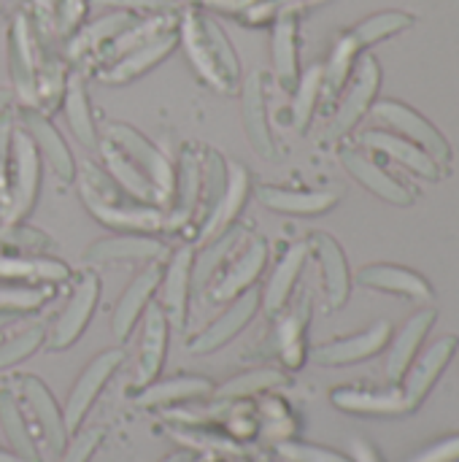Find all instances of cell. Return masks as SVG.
Wrapping results in <instances>:
<instances>
[{
    "instance_id": "bcb514c9",
    "label": "cell",
    "mask_w": 459,
    "mask_h": 462,
    "mask_svg": "<svg viewBox=\"0 0 459 462\" xmlns=\"http://www.w3.org/2000/svg\"><path fill=\"white\" fill-rule=\"evenodd\" d=\"M409 24H411V16H406V14H381V16H373V19L363 22L352 32V41L357 46H368V43H373V41H379L384 35H392V32L409 27Z\"/></svg>"
},
{
    "instance_id": "8fae6325",
    "label": "cell",
    "mask_w": 459,
    "mask_h": 462,
    "mask_svg": "<svg viewBox=\"0 0 459 462\" xmlns=\"http://www.w3.org/2000/svg\"><path fill=\"white\" fill-rule=\"evenodd\" d=\"M176 41H179L176 27H168V30L157 32L154 38H149L146 43H141V46H135L133 51H127L124 57H119L116 62H111V65L100 73V79L108 81V84H124V81H130V79L146 73V70H149L151 65H157L160 60H165V57L170 54V49L176 46Z\"/></svg>"
},
{
    "instance_id": "7dc6e473",
    "label": "cell",
    "mask_w": 459,
    "mask_h": 462,
    "mask_svg": "<svg viewBox=\"0 0 459 462\" xmlns=\"http://www.w3.org/2000/svg\"><path fill=\"white\" fill-rule=\"evenodd\" d=\"M0 244L5 246H14L19 252H41V249H49V236H43L41 230L35 227H27V225H3L0 227Z\"/></svg>"
},
{
    "instance_id": "9f6ffc18",
    "label": "cell",
    "mask_w": 459,
    "mask_h": 462,
    "mask_svg": "<svg viewBox=\"0 0 459 462\" xmlns=\"http://www.w3.org/2000/svg\"><path fill=\"white\" fill-rule=\"evenodd\" d=\"M414 462H459V436L436 444L433 449L422 452Z\"/></svg>"
},
{
    "instance_id": "1f68e13d",
    "label": "cell",
    "mask_w": 459,
    "mask_h": 462,
    "mask_svg": "<svg viewBox=\"0 0 459 462\" xmlns=\"http://www.w3.org/2000/svg\"><path fill=\"white\" fill-rule=\"evenodd\" d=\"M306 254H308V246L306 244H295L281 257L279 268L271 276V284L265 290V298H262L268 314H279L284 309V303H287V298H289V292H292V287H295V282H298V276H300V271L306 265Z\"/></svg>"
},
{
    "instance_id": "ee69618b",
    "label": "cell",
    "mask_w": 459,
    "mask_h": 462,
    "mask_svg": "<svg viewBox=\"0 0 459 462\" xmlns=\"http://www.w3.org/2000/svg\"><path fill=\"white\" fill-rule=\"evenodd\" d=\"M51 298V287H0V311L24 314L43 306Z\"/></svg>"
},
{
    "instance_id": "5bb4252c",
    "label": "cell",
    "mask_w": 459,
    "mask_h": 462,
    "mask_svg": "<svg viewBox=\"0 0 459 462\" xmlns=\"http://www.w3.org/2000/svg\"><path fill=\"white\" fill-rule=\"evenodd\" d=\"M22 122H24V133L32 138L35 149L46 157V162L51 165V171H54L62 181H70L73 173H76V165H73L70 149H68V143L62 141V135L57 133V127H54L41 111H35V108H24Z\"/></svg>"
},
{
    "instance_id": "74e56055",
    "label": "cell",
    "mask_w": 459,
    "mask_h": 462,
    "mask_svg": "<svg viewBox=\"0 0 459 462\" xmlns=\"http://www.w3.org/2000/svg\"><path fill=\"white\" fill-rule=\"evenodd\" d=\"M363 141H365L371 149L387 152L392 160H398V162L414 168L417 173H422V176H427V179H438V176H441V168L436 165L433 157H427L425 152H419L417 146H411V143H406V141H400V138H392V135H384V133H368Z\"/></svg>"
},
{
    "instance_id": "3957f363",
    "label": "cell",
    "mask_w": 459,
    "mask_h": 462,
    "mask_svg": "<svg viewBox=\"0 0 459 462\" xmlns=\"http://www.w3.org/2000/svg\"><path fill=\"white\" fill-rule=\"evenodd\" d=\"M106 135L108 141L160 189L162 200L168 203L170 195H173V181H176V173H173V165L170 160L157 149L151 146L138 130H133L130 125H122V122H111L106 125Z\"/></svg>"
},
{
    "instance_id": "f6af8a7d",
    "label": "cell",
    "mask_w": 459,
    "mask_h": 462,
    "mask_svg": "<svg viewBox=\"0 0 459 462\" xmlns=\"http://www.w3.org/2000/svg\"><path fill=\"white\" fill-rule=\"evenodd\" d=\"M43 338H46L43 325H32V328H27L24 333L14 336L11 341L0 344V368L16 365V363H22L24 357H30V355L43 344Z\"/></svg>"
},
{
    "instance_id": "91938a15",
    "label": "cell",
    "mask_w": 459,
    "mask_h": 462,
    "mask_svg": "<svg viewBox=\"0 0 459 462\" xmlns=\"http://www.w3.org/2000/svg\"><path fill=\"white\" fill-rule=\"evenodd\" d=\"M162 462H195V457H192V452H179V455H170V457H165Z\"/></svg>"
},
{
    "instance_id": "f546056e",
    "label": "cell",
    "mask_w": 459,
    "mask_h": 462,
    "mask_svg": "<svg viewBox=\"0 0 459 462\" xmlns=\"http://www.w3.org/2000/svg\"><path fill=\"white\" fill-rule=\"evenodd\" d=\"M308 314H311V300L303 298L276 328V346H279V355H281L284 365H289V368H300V363L306 357Z\"/></svg>"
},
{
    "instance_id": "7bdbcfd3",
    "label": "cell",
    "mask_w": 459,
    "mask_h": 462,
    "mask_svg": "<svg viewBox=\"0 0 459 462\" xmlns=\"http://www.w3.org/2000/svg\"><path fill=\"white\" fill-rule=\"evenodd\" d=\"M322 76H325L322 68H311V70L303 76V81H300V87H298V92H295L292 122H295L298 130H306L311 114H314V106H317V97H319V87H322Z\"/></svg>"
},
{
    "instance_id": "484cf974",
    "label": "cell",
    "mask_w": 459,
    "mask_h": 462,
    "mask_svg": "<svg viewBox=\"0 0 459 462\" xmlns=\"http://www.w3.org/2000/svg\"><path fill=\"white\" fill-rule=\"evenodd\" d=\"M103 157H106V165H108V176L130 195V198H135L138 203H146V206H154V203H165L162 200V195H160V189L111 143V141H106L103 143Z\"/></svg>"
},
{
    "instance_id": "e575fe53",
    "label": "cell",
    "mask_w": 459,
    "mask_h": 462,
    "mask_svg": "<svg viewBox=\"0 0 459 462\" xmlns=\"http://www.w3.org/2000/svg\"><path fill=\"white\" fill-rule=\"evenodd\" d=\"M260 200L284 214H322L335 206V195L330 192H292L279 187H260Z\"/></svg>"
},
{
    "instance_id": "2e32d148",
    "label": "cell",
    "mask_w": 459,
    "mask_h": 462,
    "mask_svg": "<svg viewBox=\"0 0 459 462\" xmlns=\"http://www.w3.org/2000/svg\"><path fill=\"white\" fill-rule=\"evenodd\" d=\"M457 344L459 341L454 336H446V338L436 341V344L419 357V363L414 365V371H411V376H409V382H406V393H403V398H406V403H409V411L417 409V406L425 401V395L430 393V387L436 384V379L441 376V371L446 368V363L454 357Z\"/></svg>"
},
{
    "instance_id": "f907efd6",
    "label": "cell",
    "mask_w": 459,
    "mask_h": 462,
    "mask_svg": "<svg viewBox=\"0 0 459 462\" xmlns=\"http://www.w3.org/2000/svg\"><path fill=\"white\" fill-rule=\"evenodd\" d=\"M11 138H14V119H11V111H5V114L0 116V211H3L5 203H8V187H11V179H8Z\"/></svg>"
},
{
    "instance_id": "6125c7cd",
    "label": "cell",
    "mask_w": 459,
    "mask_h": 462,
    "mask_svg": "<svg viewBox=\"0 0 459 462\" xmlns=\"http://www.w3.org/2000/svg\"><path fill=\"white\" fill-rule=\"evenodd\" d=\"M16 317H19V314H11V311H0V328H8V325H14V322H16Z\"/></svg>"
},
{
    "instance_id": "52a82bcc",
    "label": "cell",
    "mask_w": 459,
    "mask_h": 462,
    "mask_svg": "<svg viewBox=\"0 0 459 462\" xmlns=\"http://www.w3.org/2000/svg\"><path fill=\"white\" fill-rule=\"evenodd\" d=\"M122 360H124V352H122V349H108V352L97 355V357L84 368V374L78 376V382H76V387H73V393H70V398H68L65 414H62L65 430H68V433L78 430V425H81V420L87 417L89 406L95 403V398L100 395V390L106 387V382L114 376V371L122 365Z\"/></svg>"
},
{
    "instance_id": "ba28073f",
    "label": "cell",
    "mask_w": 459,
    "mask_h": 462,
    "mask_svg": "<svg viewBox=\"0 0 459 462\" xmlns=\"http://www.w3.org/2000/svg\"><path fill=\"white\" fill-rule=\"evenodd\" d=\"M81 200L100 225L122 233H149L165 227V214L146 203H106L84 187H81Z\"/></svg>"
},
{
    "instance_id": "ac0fdd59",
    "label": "cell",
    "mask_w": 459,
    "mask_h": 462,
    "mask_svg": "<svg viewBox=\"0 0 459 462\" xmlns=\"http://www.w3.org/2000/svg\"><path fill=\"white\" fill-rule=\"evenodd\" d=\"M265 260H268L265 241L252 238V241L246 244V249L230 263L227 273L216 282V287H214V300H233V298H238L243 290H249V287L257 282V276L262 273Z\"/></svg>"
},
{
    "instance_id": "11a10c76",
    "label": "cell",
    "mask_w": 459,
    "mask_h": 462,
    "mask_svg": "<svg viewBox=\"0 0 459 462\" xmlns=\"http://www.w3.org/2000/svg\"><path fill=\"white\" fill-rule=\"evenodd\" d=\"M97 5H119L122 11H170L179 0H95Z\"/></svg>"
},
{
    "instance_id": "4fadbf2b",
    "label": "cell",
    "mask_w": 459,
    "mask_h": 462,
    "mask_svg": "<svg viewBox=\"0 0 459 462\" xmlns=\"http://www.w3.org/2000/svg\"><path fill=\"white\" fill-rule=\"evenodd\" d=\"M162 282V268L160 265H149L143 273H138L133 279V284L124 290V295L119 298L116 303V311L111 317V330H114V338L116 341H127V336L133 333L138 317L143 314V309L149 306L154 290L160 287Z\"/></svg>"
},
{
    "instance_id": "681fc988",
    "label": "cell",
    "mask_w": 459,
    "mask_h": 462,
    "mask_svg": "<svg viewBox=\"0 0 459 462\" xmlns=\"http://www.w3.org/2000/svg\"><path fill=\"white\" fill-rule=\"evenodd\" d=\"M279 455L292 462H352L344 455H335L330 449L322 447H311V444H298V441H281L279 444Z\"/></svg>"
},
{
    "instance_id": "e7e4bbea",
    "label": "cell",
    "mask_w": 459,
    "mask_h": 462,
    "mask_svg": "<svg viewBox=\"0 0 459 462\" xmlns=\"http://www.w3.org/2000/svg\"><path fill=\"white\" fill-rule=\"evenodd\" d=\"M233 462H249L246 457H238V460H233Z\"/></svg>"
},
{
    "instance_id": "ab89813d",
    "label": "cell",
    "mask_w": 459,
    "mask_h": 462,
    "mask_svg": "<svg viewBox=\"0 0 459 462\" xmlns=\"http://www.w3.org/2000/svg\"><path fill=\"white\" fill-rule=\"evenodd\" d=\"M243 238V233L238 227H230L225 236H219L216 241L206 244V252L203 257L197 260V265H192V290H203L214 276L216 271L225 265V260L235 252L238 241Z\"/></svg>"
},
{
    "instance_id": "9a60e30c",
    "label": "cell",
    "mask_w": 459,
    "mask_h": 462,
    "mask_svg": "<svg viewBox=\"0 0 459 462\" xmlns=\"http://www.w3.org/2000/svg\"><path fill=\"white\" fill-rule=\"evenodd\" d=\"M192 265H195V249L181 246L165 271V314L168 322L181 330L187 325V306H189V292H192Z\"/></svg>"
},
{
    "instance_id": "603a6c76",
    "label": "cell",
    "mask_w": 459,
    "mask_h": 462,
    "mask_svg": "<svg viewBox=\"0 0 459 462\" xmlns=\"http://www.w3.org/2000/svg\"><path fill=\"white\" fill-rule=\"evenodd\" d=\"M360 282L365 287L406 295V298L419 300V303L433 300V290L422 276H417L411 271H403V268H395V265H371V268L360 271Z\"/></svg>"
},
{
    "instance_id": "6da1fadb",
    "label": "cell",
    "mask_w": 459,
    "mask_h": 462,
    "mask_svg": "<svg viewBox=\"0 0 459 462\" xmlns=\"http://www.w3.org/2000/svg\"><path fill=\"white\" fill-rule=\"evenodd\" d=\"M181 41L187 54L206 84L219 92H235L241 79L238 57L225 35V30L206 14L187 11L181 19Z\"/></svg>"
},
{
    "instance_id": "4dcf8cb0",
    "label": "cell",
    "mask_w": 459,
    "mask_h": 462,
    "mask_svg": "<svg viewBox=\"0 0 459 462\" xmlns=\"http://www.w3.org/2000/svg\"><path fill=\"white\" fill-rule=\"evenodd\" d=\"M341 160H344L346 171H349L354 179H360V184H365L368 189H373V192L381 195L384 200H392V203H400V206L411 203L409 189H406L403 184H398L395 179H390V176H387L376 162H371L368 157L354 154V152H344Z\"/></svg>"
},
{
    "instance_id": "e0dca14e",
    "label": "cell",
    "mask_w": 459,
    "mask_h": 462,
    "mask_svg": "<svg viewBox=\"0 0 459 462\" xmlns=\"http://www.w3.org/2000/svg\"><path fill=\"white\" fill-rule=\"evenodd\" d=\"M165 254V244L143 236V233H124L116 238H103L84 252L87 263H119V260H157Z\"/></svg>"
},
{
    "instance_id": "d4e9b609",
    "label": "cell",
    "mask_w": 459,
    "mask_h": 462,
    "mask_svg": "<svg viewBox=\"0 0 459 462\" xmlns=\"http://www.w3.org/2000/svg\"><path fill=\"white\" fill-rule=\"evenodd\" d=\"M135 22V16L130 11H116V14H106L100 19H95L92 24H87L81 32L73 35L70 46H68V60L78 62L81 57L97 54L108 41H114L122 30H127Z\"/></svg>"
},
{
    "instance_id": "8992f818",
    "label": "cell",
    "mask_w": 459,
    "mask_h": 462,
    "mask_svg": "<svg viewBox=\"0 0 459 462\" xmlns=\"http://www.w3.org/2000/svg\"><path fill=\"white\" fill-rule=\"evenodd\" d=\"M203 187H206V168H203V157L197 146H184L181 152V165H179V179L173 181V195H176V206L173 211L165 217V227L168 230H179L184 225H189L197 217L200 200H203ZM170 195V198H173Z\"/></svg>"
},
{
    "instance_id": "d6a6232c",
    "label": "cell",
    "mask_w": 459,
    "mask_h": 462,
    "mask_svg": "<svg viewBox=\"0 0 459 462\" xmlns=\"http://www.w3.org/2000/svg\"><path fill=\"white\" fill-rule=\"evenodd\" d=\"M433 322H436V311L433 309H425L417 317H411L409 325L400 330V336H398V341H395V346L390 352V363H387V374H390L392 382H400L403 379V374L409 371V365L414 360V352H417L419 341L425 338V333L430 330Z\"/></svg>"
},
{
    "instance_id": "cb8c5ba5",
    "label": "cell",
    "mask_w": 459,
    "mask_h": 462,
    "mask_svg": "<svg viewBox=\"0 0 459 462\" xmlns=\"http://www.w3.org/2000/svg\"><path fill=\"white\" fill-rule=\"evenodd\" d=\"M376 84H379V68H376V60L368 57L363 62V68H360V79H357L352 95L346 97V103L341 106L335 122L327 130V141H335V138L346 135L357 125V119L365 114V108H368V103H371V97L376 92Z\"/></svg>"
},
{
    "instance_id": "9c48e42d",
    "label": "cell",
    "mask_w": 459,
    "mask_h": 462,
    "mask_svg": "<svg viewBox=\"0 0 459 462\" xmlns=\"http://www.w3.org/2000/svg\"><path fill=\"white\" fill-rule=\"evenodd\" d=\"M257 306H260V292L257 290H243L238 298H233L230 309L216 319L211 322L192 344H189V352L192 355H208L219 346H225L227 341H233L249 322L252 317L257 314Z\"/></svg>"
},
{
    "instance_id": "7c38bea8",
    "label": "cell",
    "mask_w": 459,
    "mask_h": 462,
    "mask_svg": "<svg viewBox=\"0 0 459 462\" xmlns=\"http://www.w3.org/2000/svg\"><path fill=\"white\" fill-rule=\"evenodd\" d=\"M168 314L162 306H146V322H143V341H141V360H138V371L133 379L135 390L149 387L165 360V349H168Z\"/></svg>"
},
{
    "instance_id": "f5cc1de1",
    "label": "cell",
    "mask_w": 459,
    "mask_h": 462,
    "mask_svg": "<svg viewBox=\"0 0 459 462\" xmlns=\"http://www.w3.org/2000/svg\"><path fill=\"white\" fill-rule=\"evenodd\" d=\"M100 441H103V433H100V430L81 433V436L70 444V449H68V455H65V460L62 462H89V457L95 455V449L100 447Z\"/></svg>"
},
{
    "instance_id": "7a4b0ae2",
    "label": "cell",
    "mask_w": 459,
    "mask_h": 462,
    "mask_svg": "<svg viewBox=\"0 0 459 462\" xmlns=\"http://www.w3.org/2000/svg\"><path fill=\"white\" fill-rule=\"evenodd\" d=\"M11 154H14V179L8 187V203L0 211L3 225H19L32 211L38 184H41L38 149L24 130L11 138Z\"/></svg>"
},
{
    "instance_id": "44dd1931",
    "label": "cell",
    "mask_w": 459,
    "mask_h": 462,
    "mask_svg": "<svg viewBox=\"0 0 459 462\" xmlns=\"http://www.w3.org/2000/svg\"><path fill=\"white\" fill-rule=\"evenodd\" d=\"M22 395L30 406V411L35 414L41 430H43V439L51 449L62 452L65 449V439H68V430H65V420H62V411L57 409L51 393L46 390L43 382H38L35 376H24L22 382Z\"/></svg>"
},
{
    "instance_id": "8d00e7d4",
    "label": "cell",
    "mask_w": 459,
    "mask_h": 462,
    "mask_svg": "<svg viewBox=\"0 0 459 462\" xmlns=\"http://www.w3.org/2000/svg\"><path fill=\"white\" fill-rule=\"evenodd\" d=\"M0 425L11 441V447L16 449V455L24 462H41V455H38V447L27 430V422H24V414L14 398V393L3 390L0 393Z\"/></svg>"
},
{
    "instance_id": "d590c367",
    "label": "cell",
    "mask_w": 459,
    "mask_h": 462,
    "mask_svg": "<svg viewBox=\"0 0 459 462\" xmlns=\"http://www.w3.org/2000/svg\"><path fill=\"white\" fill-rule=\"evenodd\" d=\"M273 65L279 81L292 89L298 81V27L292 14H281L273 30Z\"/></svg>"
},
{
    "instance_id": "277c9868",
    "label": "cell",
    "mask_w": 459,
    "mask_h": 462,
    "mask_svg": "<svg viewBox=\"0 0 459 462\" xmlns=\"http://www.w3.org/2000/svg\"><path fill=\"white\" fill-rule=\"evenodd\" d=\"M97 298H100V282L92 271L81 273L78 284L73 287L62 314L57 317L54 328H51V336H49V349H68L70 344L78 341V336L84 333L87 322L92 319V311L97 306Z\"/></svg>"
},
{
    "instance_id": "60d3db41",
    "label": "cell",
    "mask_w": 459,
    "mask_h": 462,
    "mask_svg": "<svg viewBox=\"0 0 459 462\" xmlns=\"http://www.w3.org/2000/svg\"><path fill=\"white\" fill-rule=\"evenodd\" d=\"M281 384H284V374H279L273 368H260V371H249V374L230 379L227 384L214 390V398L227 403V401H241V398H249V395H257V393H265V390H273Z\"/></svg>"
},
{
    "instance_id": "6f0895ef",
    "label": "cell",
    "mask_w": 459,
    "mask_h": 462,
    "mask_svg": "<svg viewBox=\"0 0 459 462\" xmlns=\"http://www.w3.org/2000/svg\"><path fill=\"white\" fill-rule=\"evenodd\" d=\"M32 5L41 27H57V0H32Z\"/></svg>"
},
{
    "instance_id": "f1b7e54d",
    "label": "cell",
    "mask_w": 459,
    "mask_h": 462,
    "mask_svg": "<svg viewBox=\"0 0 459 462\" xmlns=\"http://www.w3.org/2000/svg\"><path fill=\"white\" fill-rule=\"evenodd\" d=\"M211 393H214V384L208 379L179 376V379H168V382L143 387L141 395L135 398V403L138 406H170V403H184V401L206 398Z\"/></svg>"
},
{
    "instance_id": "d6986e66",
    "label": "cell",
    "mask_w": 459,
    "mask_h": 462,
    "mask_svg": "<svg viewBox=\"0 0 459 462\" xmlns=\"http://www.w3.org/2000/svg\"><path fill=\"white\" fill-rule=\"evenodd\" d=\"M390 330L392 328L387 322H379V325H373L363 336H354V338H344V341H333V344L319 346L314 352V357L322 365H349V363L368 360V357H373L376 352H381L387 346Z\"/></svg>"
},
{
    "instance_id": "c3c4849f",
    "label": "cell",
    "mask_w": 459,
    "mask_h": 462,
    "mask_svg": "<svg viewBox=\"0 0 459 462\" xmlns=\"http://www.w3.org/2000/svg\"><path fill=\"white\" fill-rule=\"evenodd\" d=\"M360 46L352 41V35H346L341 43H338V49H335V54H333V60H330V65H327V70H325V87H327V95H335L338 89H341V84H344V79H346V73H349V65H352V57H354V51H357Z\"/></svg>"
},
{
    "instance_id": "be15d7a7",
    "label": "cell",
    "mask_w": 459,
    "mask_h": 462,
    "mask_svg": "<svg viewBox=\"0 0 459 462\" xmlns=\"http://www.w3.org/2000/svg\"><path fill=\"white\" fill-rule=\"evenodd\" d=\"M0 462H24L19 455H5V452H0Z\"/></svg>"
},
{
    "instance_id": "f35d334b",
    "label": "cell",
    "mask_w": 459,
    "mask_h": 462,
    "mask_svg": "<svg viewBox=\"0 0 459 462\" xmlns=\"http://www.w3.org/2000/svg\"><path fill=\"white\" fill-rule=\"evenodd\" d=\"M62 100H65V116H68L73 135L84 146H97V133H95V122H92V111H89V100H87L81 79H73L70 84H65Z\"/></svg>"
},
{
    "instance_id": "b9f144b4",
    "label": "cell",
    "mask_w": 459,
    "mask_h": 462,
    "mask_svg": "<svg viewBox=\"0 0 459 462\" xmlns=\"http://www.w3.org/2000/svg\"><path fill=\"white\" fill-rule=\"evenodd\" d=\"M62 92H65V68H62V62H57V60L38 62V76H35L38 106L54 108Z\"/></svg>"
},
{
    "instance_id": "816d5d0a",
    "label": "cell",
    "mask_w": 459,
    "mask_h": 462,
    "mask_svg": "<svg viewBox=\"0 0 459 462\" xmlns=\"http://www.w3.org/2000/svg\"><path fill=\"white\" fill-rule=\"evenodd\" d=\"M262 409H265V414H268L265 433H268V436H276V439H287V436L292 433V422H289L287 409H284L279 401H268Z\"/></svg>"
},
{
    "instance_id": "94428289",
    "label": "cell",
    "mask_w": 459,
    "mask_h": 462,
    "mask_svg": "<svg viewBox=\"0 0 459 462\" xmlns=\"http://www.w3.org/2000/svg\"><path fill=\"white\" fill-rule=\"evenodd\" d=\"M8 106H11V92H5V89H0V116L8 111Z\"/></svg>"
},
{
    "instance_id": "836d02e7",
    "label": "cell",
    "mask_w": 459,
    "mask_h": 462,
    "mask_svg": "<svg viewBox=\"0 0 459 462\" xmlns=\"http://www.w3.org/2000/svg\"><path fill=\"white\" fill-rule=\"evenodd\" d=\"M333 403L344 411L354 414H403L409 411V403L403 393H368V390H335Z\"/></svg>"
},
{
    "instance_id": "30bf717a",
    "label": "cell",
    "mask_w": 459,
    "mask_h": 462,
    "mask_svg": "<svg viewBox=\"0 0 459 462\" xmlns=\"http://www.w3.org/2000/svg\"><path fill=\"white\" fill-rule=\"evenodd\" d=\"M35 76H38V57H35L32 27L24 14H16L11 24V79H14L16 95L22 97V103H27V108L38 106Z\"/></svg>"
},
{
    "instance_id": "680465c9",
    "label": "cell",
    "mask_w": 459,
    "mask_h": 462,
    "mask_svg": "<svg viewBox=\"0 0 459 462\" xmlns=\"http://www.w3.org/2000/svg\"><path fill=\"white\" fill-rule=\"evenodd\" d=\"M352 455H354V462H381L379 455H376V449L368 441H363V439H357L352 444Z\"/></svg>"
},
{
    "instance_id": "5b68a950",
    "label": "cell",
    "mask_w": 459,
    "mask_h": 462,
    "mask_svg": "<svg viewBox=\"0 0 459 462\" xmlns=\"http://www.w3.org/2000/svg\"><path fill=\"white\" fill-rule=\"evenodd\" d=\"M249 184H252L249 171L241 162H230L225 189L216 198V203L211 206V211L206 214V219L200 222V230H197V244L200 246L216 241L219 236H225L233 227L235 217L241 214V208H243V203L249 198Z\"/></svg>"
},
{
    "instance_id": "7402d4cb",
    "label": "cell",
    "mask_w": 459,
    "mask_h": 462,
    "mask_svg": "<svg viewBox=\"0 0 459 462\" xmlns=\"http://www.w3.org/2000/svg\"><path fill=\"white\" fill-rule=\"evenodd\" d=\"M243 127L252 146L262 157H276V143L265 116V95H262V76L252 73L243 84Z\"/></svg>"
},
{
    "instance_id": "db71d44e",
    "label": "cell",
    "mask_w": 459,
    "mask_h": 462,
    "mask_svg": "<svg viewBox=\"0 0 459 462\" xmlns=\"http://www.w3.org/2000/svg\"><path fill=\"white\" fill-rule=\"evenodd\" d=\"M87 11V0H57V27L70 32Z\"/></svg>"
},
{
    "instance_id": "83f0119b",
    "label": "cell",
    "mask_w": 459,
    "mask_h": 462,
    "mask_svg": "<svg viewBox=\"0 0 459 462\" xmlns=\"http://www.w3.org/2000/svg\"><path fill=\"white\" fill-rule=\"evenodd\" d=\"M311 244L317 246V254H319V263H322V271H325V290H327V298H330V306L333 309H341L349 298V268H346V257L341 252V246L325 236V233H317L311 238Z\"/></svg>"
},
{
    "instance_id": "4316f807",
    "label": "cell",
    "mask_w": 459,
    "mask_h": 462,
    "mask_svg": "<svg viewBox=\"0 0 459 462\" xmlns=\"http://www.w3.org/2000/svg\"><path fill=\"white\" fill-rule=\"evenodd\" d=\"M0 279L3 282H35V284H60L70 279L68 265L46 257H19L0 254Z\"/></svg>"
},
{
    "instance_id": "ffe728a7",
    "label": "cell",
    "mask_w": 459,
    "mask_h": 462,
    "mask_svg": "<svg viewBox=\"0 0 459 462\" xmlns=\"http://www.w3.org/2000/svg\"><path fill=\"white\" fill-rule=\"evenodd\" d=\"M376 116L384 119V122H390V125H395L398 130H403L406 135L417 138L419 143H425V149L430 152V157H433L436 162H446V160H449V146H446V141L438 135V130H436L430 122H425V119H422L419 114H414L409 106H400V103L387 100V103H379V106H376Z\"/></svg>"
}]
</instances>
